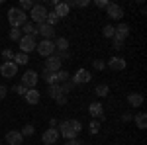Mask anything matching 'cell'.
Listing matches in <instances>:
<instances>
[{
	"label": "cell",
	"mask_w": 147,
	"mask_h": 145,
	"mask_svg": "<svg viewBox=\"0 0 147 145\" xmlns=\"http://www.w3.org/2000/svg\"><path fill=\"white\" fill-rule=\"evenodd\" d=\"M16 73H18V65L14 63V61H4L2 63V67H0V75L4 78H14L16 77Z\"/></svg>",
	"instance_id": "obj_6"
},
{
	"label": "cell",
	"mask_w": 147,
	"mask_h": 145,
	"mask_svg": "<svg viewBox=\"0 0 147 145\" xmlns=\"http://www.w3.org/2000/svg\"><path fill=\"white\" fill-rule=\"evenodd\" d=\"M67 145H84V141H80V139H67Z\"/></svg>",
	"instance_id": "obj_43"
},
{
	"label": "cell",
	"mask_w": 147,
	"mask_h": 145,
	"mask_svg": "<svg viewBox=\"0 0 147 145\" xmlns=\"http://www.w3.org/2000/svg\"><path fill=\"white\" fill-rule=\"evenodd\" d=\"M53 43H55L57 51H69V39L67 37H57Z\"/></svg>",
	"instance_id": "obj_23"
},
{
	"label": "cell",
	"mask_w": 147,
	"mask_h": 145,
	"mask_svg": "<svg viewBox=\"0 0 147 145\" xmlns=\"http://www.w3.org/2000/svg\"><path fill=\"white\" fill-rule=\"evenodd\" d=\"M88 132H90L92 135H96L100 132V122H98V120H92V122L88 123Z\"/></svg>",
	"instance_id": "obj_30"
},
{
	"label": "cell",
	"mask_w": 147,
	"mask_h": 145,
	"mask_svg": "<svg viewBox=\"0 0 147 145\" xmlns=\"http://www.w3.org/2000/svg\"><path fill=\"white\" fill-rule=\"evenodd\" d=\"M4 141H6L8 145H22L24 143V135L20 134V132H16V129H12V132L6 134Z\"/></svg>",
	"instance_id": "obj_14"
},
{
	"label": "cell",
	"mask_w": 147,
	"mask_h": 145,
	"mask_svg": "<svg viewBox=\"0 0 147 145\" xmlns=\"http://www.w3.org/2000/svg\"><path fill=\"white\" fill-rule=\"evenodd\" d=\"M59 137H61V135L57 132V127H47L45 132H43V135H41V139H43L45 145H55Z\"/></svg>",
	"instance_id": "obj_11"
},
{
	"label": "cell",
	"mask_w": 147,
	"mask_h": 145,
	"mask_svg": "<svg viewBox=\"0 0 147 145\" xmlns=\"http://www.w3.org/2000/svg\"><path fill=\"white\" fill-rule=\"evenodd\" d=\"M57 22H59V18H57L55 12H47V18H45V24H47V26H51V28H53Z\"/></svg>",
	"instance_id": "obj_29"
},
{
	"label": "cell",
	"mask_w": 147,
	"mask_h": 145,
	"mask_svg": "<svg viewBox=\"0 0 147 145\" xmlns=\"http://www.w3.org/2000/svg\"><path fill=\"white\" fill-rule=\"evenodd\" d=\"M61 61L57 59V55H51V57H47L45 59V69L47 71H51V73H57V71H61Z\"/></svg>",
	"instance_id": "obj_16"
},
{
	"label": "cell",
	"mask_w": 147,
	"mask_h": 145,
	"mask_svg": "<svg viewBox=\"0 0 147 145\" xmlns=\"http://www.w3.org/2000/svg\"><path fill=\"white\" fill-rule=\"evenodd\" d=\"M2 59H4V61H12V59H14V51H12V49H4V51H2Z\"/></svg>",
	"instance_id": "obj_36"
},
{
	"label": "cell",
	"mask_w": 147,
	"mask_h": 145,
	"mask_svg": "<svg viewBox=\"0 0 147 145\" xmlns=\"http://www.w3.org/2000/svg\"><path fill=\"white\" fill-rule=\"evenodd\" d=\"M24 98H26V102H28V104L35 106V104L39 102V98H41V92H39L37 88H30L28 92H26V96H24Z\"/></svg>",
	"instance_id": "obj_17"
},
{
	"label": "cell",
	"mask_w": 147,
	"mask_h": 145,
	"mask_svg": "<svg viewBox=\"0 0 147 145\" xmlns=\"http://www.w3.org/2000/svg\"><path fill=\"white\" fill-rule=\"evenodd\" d=\"M106 14H108L110 20H122V16H124V8H122L120 4H116V2H110V4L106 6Z\"/></svg>",
	"instance_id": "obj_8"
},
{
	"label": "cell",
	"mask_w": 147,
	"mask_h": 145,
	"mask_svg": "<svg viewBox=\"0 0 147 145\" xmlns=\"http://www.w3.org/2000/svg\"><path fill=\"white\" fill-rule=\"evenodd\" d=\"M20 30H22V35H34V37H37V34H35V24L34 22H26Z\"/></svg>",
	"instance_id": "obj_22"
},
{
	"label": "cell",
	"mask_w": 147,
	"mask_h": 145,
	"mask_svg": "<svg viewBox=\"0 0 147 145\" xmlns=\"http://www.w3.org/2000/svg\"><path fill=\"white\" fill-rule=\"evenodd\" d=\"M49 125H51V127H55V125H57V120H53V118H51V120H49Z\"/></svg>",
	"instance_id": "obj_47"
},
{
	"label": "cell",
	"mask_w": 147,
	"mask_h": 145,
	"mask_svg": "<svg viewBox=\"0 0 147 145\" xmlns=\"http://www.w3.org/2000/svg\"><path fill=\"white\" fill-rule=\"evenodd\" d=\"M51 75H53V73H51V71H47V69H43V73H41V78H43V80H45L47 84H49V78H51Z\"/></svg>",
	"instance_id": "obj_40"
},
{
	"label": "cell",
	"mask_w": 147,
	"mask_h": 145,
	"mask_svg": "<svg viewBox=\"0 0 147 145\" xmlns=\"http://www.w3.org/2000/svg\"><path fill=\"white\" fill-rule=\"evenodd\" d=\"M108 92H110V86H108V84H104V82L94 86V94H96V96H100V98L108 96Z\"/></svg>",
	"instance_id": "obj_24"
},
{
	"label": "cell",
	"mask_w": 147,
	"mask_h": 145,
	"mask_svg": "<svg viewBox=\"0 0 147 145\" xmlns=\"http://www.w3.org/2000/svg\"><path fill=\"white\" fill-rule=\"evenodd\" d=\"M108 4H110L108 0H96V6H98V8H106Z\"/></svg>",
	"instance_id": "obj_45"
},
{
	"label": "cell",
	"mask_w": 147,
	"mask_h": 145,
	"mask_svg": "<svg viewBox=\"0 0 147 145\" xmlns=\"http://www.w3.org/2000/svg\"><path fill=\"white\" fill-rule=\"evenodd\" d=\"M55 55H57V59H59L61 63H63V61H69V59H71V53H69V51H57Z\"/></svg>",
	"instance_id": "obj_35"
},
{
	"label": "cell",
	"mask_w": 147,
	"mask_h": 145,
	"mask_svg": "<svg viewBox=\"0 0 147 145\" xmlns=\"http://www.w3.org/2000/svg\"><path fill=\"white\" fill-rule=\"evenodd\" d=\"M6 16H8V22H10L12 28H22L24 24L28 22V16H26V12H22L20 8H18V6H16V8H10Z\"/></svg>",
	"instance_id": "obj_1"
},
{
	"label": "cell",
	"mask_w": 147,
	"mask_h": 145,
	"mask_svg": "<svg viewBox=\"0 0 147 145\" xmlns=\"http://www.w3.org/2000/svg\"><path fill=\"white\" fill-rule=\"evenodd\" d=\"M69 123H71V127H73V132L79 135L80 132H82V123L79 122V120H69Z\"/></svg>",
	"instance_id": "obj_32"
},
{
	"label": "cell",
	"mask_w": 147,
	"mask_h": 145,
	"mask_svg": "<svg viewBox=\"0 0 147 145\" xmlns=\"http://www.w3.org/2000/svg\"><path fill=\"white\" fill-rule=\"evenodd\" d=\"M35 34L41 35L43 39L53 41V37H55V28H51V26H47V24H37V26H35Z\"/></svg>",
	"instance_id": "obj_7"
},
{
	"label": "cell",
	"mask_w": 147,
	"mask_h": 145,
	"mask_svg": "<svg viewBox=\"0 0 147 145\" xmlns=\"http://www.w3.org/2000/svg\"><path fill=\"white\" fill-rule=\"evenodd\" d=\"M131 120H134V114H131V112H124V114H122V122H131Z\"/></svg>",
	"instance_id": "obj_39"
},
{
	"label": "cell",
	"mask_w": 147,
	"mask_h": 145,
	"mask_svg": "<svg viewBox=\"0 0 147 145\" xmlns=\"http://www.w3.org/2000/svg\"><path fill=\"white\" fill-rule=\"evenodd\" d=\"M131 122H136V125L139 127V129H145V127H147V116H145V112H139V114H136Z\"/></svg>",
	"instance_id": "obj_21"
},
{
	"label": "cell",
	"mask_w": 147,
	"mask_h": 145,
	"mask_svg": "<svg viewBox=\"0 0 147 145\" xmlns=\"http://www.w3.org/2000/svg\"><path fill=\"white\" fill-rule=\"evenodd\" d=\"M6 94H8L6 84H0V100H4V98H6Z\"/></svg>",
	"instance_id": "obj_41"
},
{
	"label": "cell",
	"mask_w": 147,
	"mask_h": 145,
	"mask_svg": "<svg viewBox=\"0 0 147 145\" xmlns=\"http://www.w3.org/2000/svg\"><path fill=\"white\" fill-rule=\"evenodd\" d=\"M65 4H67L69 8H75V6H77V0H67Z\"/></svg>",
	"instance_id": "obj_46"
},
{
	"label": "cell",
	"mask_w": 147,
	"mask_h": 145,
	"mask_svg": "<svg viewBox=\"0 0 147 145\" xmlns=\"http://www.w3.org/2000/svg\"><path fill=\"white\" fill-rule=\"evenodd\" d=\"M34 4L35 2H32V0H20V6H18V8H20L22 12H30L32 8H34Z\"/></svg>",
	"instance_id": "obj_27"
},
{
	"label": "cell",
	"mask_w": 147,
	"mask_h": 145,
	"mask_svg": "<svg viewBox=\"0 0 147 145\" xmlns=\"http://www.w3.org/2000/svg\"><path fill=\"white\" fill-rule=\"evenodd\" d=\"M53 12L57 14V18L61 20V18H65V16H69V12H71V8H69L67 4H65V2H59V4L55 6V10H53Z\"/></svg>",
	"instance_id": "obj_20"
},
{
	"label": "cell",
	"mask_w": 147,
	"mask_h": 145,
	"mask_svg": "<svg viewBox=\"0 0 147 145\" xmlns=\"http://www.w3.org/2000/svg\"><path fill=\"white\" fill-rule=\"evenodd\" d=\"M14 92H16V94H20V96H26L28 88H26L24 84H16V86H14Z\"/></svg>",
	"instance_id": "obj_37"
},
{
	"label": "cell",
	"mask_w": 147,
	"mask_h": 145,
	"mask_svg": "<svg viewBox=\"0 0 147 145\" xmlns=\"http://www.w3.org/2000/svg\"><path fill=\"white\" fill-rule=\"evenodd\" d=\"M92 69H94V71H104V69H106V63H104L102 59H94V61H92Z\"/></svg>",
	"instance_id": "obj_34"
},
{
	"label": "cell",
	"mask_w": 147,
	"mask_h": 145,
	"mask_svg": "<svg viewBox=\"0 0 147 145\" xmlns=\"http://www.w3.org/2000/svg\"><path fill=\"white\" fill-rule=\"evenodd\" d=\"M88 4H90V0H79V2H77V6H79V8H86Z\"/></svg>",
	"instance_id": "obj_44"
},
{
	"label": "cell",
	"mask_w": 147,
	"mask_h": 145,
	"mask_svg": "<svg viewBox=\"0 0 147 145\" xmlns=\"http://www.w3.org/2000/svg\"><path fill=\"white\" fill-rule=\"evenodd\" d=\"M127 104H129L131 108H139V106L143 104V96L137 94V92H131V94H127Z\"/></svg>",
	"instance_id": "obj_18"
},
{
	"label": "cell",
	"mask_w": 147,
	"mask_h": 145,
	"mask_svg": "<svg viewBox=\"0 0 147 145\" xmlns=\"http://www.w3.org/2000/svg\"><path fill=\"white\" fill-rule=\"evenodd\" d=\"M129 35V26L124 22H120L116 28H114V39H120V41H125V37Z\"/></svg>",
	"instance_id": "obj_12"
},
{
	"label": "cell",
	"mask_w": 147,
	"mask_h": 145,
	"mask_svg": "<svg viewBox=\"0 0 147 145\" xmlns=\"http://www.w3.org/2000/svg\"><path fill=\"white\" fill-rule=\"evenodd\" d=\"M35 51L39 53V57H51L55 55V43L53 41H49V39H41L39 43L35 45Z\"/></svg>",
	"instance_id": "obj_3"
},
{
	"label": "cell",
	"mask_w": 147,
	"mask_h": 145,
	"mask_svg": "<svg viewBox=\"0 0 147 145\" xmlns=\"http://www.w3.org/2000/svg\"><path fill=\"white\" fill-rule=\"evenodd\" d=\"M0 145H2V139H0Z\"/></svg>",
	"instance_id": "obj_48"
},
{
	"label": "cell",
	"mask_w": 147,
	"mask_h": 145,
	"mask_svg": "<svg viewBox=\"0 0 147 145\" xmlns=\"http://www.w3.org/2000/svg\"><path fill=\"white\" fill-rule=\"evenodd\" d=\"M102 34H104V37H110V39H114V26L106 24V26H104V30H102Z\"/></svg>",
	"instance_id": "obj_33"
},
{
	"label": "cell",
	"mask_w": 147,
	"mask_h": 145,
	"mask_svg": "<svg viewBox=\"0 0 147 145\" xmlns=\"http://www.w3.org/2000/svg\"><path fill=\"white\" fill-rule=\"evenodd\" d=\"M20 134H22L24 137H30V135H34V134H35V127L32 125V123H26L22 129H20Z\"/></svg>",
	"instance_id": "obj_26"
},
{
	"label": "cell",
	"mask_w": 147,
	"mask_h": 145,
	"mask_svg": "<svg viewBox=\"0 0 147 145\" xmlns=\"http://www.w3.org/2000/svg\"><path fill=\"white\" fill-rule=\"evenodd\" d=\"M55 100H57V104H59V106H65V104H67V96H65V94H61L59 98H55Z\"/></svg>",
	"instance_id": "obj_42"
},
{
	"label": "cell",
	"mask_w": 147,
	"mask_h": 145,
	"mask_svg": "<svg viewBox=\"0 0 147 145\" xmlns=\"http://www.w3.org/2000/svg\"><path fill=\"white\" fill-rule=\"evenodd\" d=\"M37 80H39V75H37L35 71H32V69H28L22 75V82H20V84H24L26 88L30 90V88H35V86H37Z\"/></svg>",
	"instance_id": "obj_5"
},
{
	"label": "cell",
	"mask_w": 147,
	"mask_h": 145,
	"mask_svg": "<svg viewBox=\"0 0 147 145\" xmlns=\"http://www.w3.org/2000/svg\"><path fill=\"white\" fill-rule=\"evenodd\" d=\"M106 67L112 69V71H124L125 69V59H122V57H112V59H108Z\"/></svg>",
	"instance_id": "obj_15"
},
{
	"label": "cell",
	"mask_w": 147,
	"mask_h": 145,
	"mask_svg": "<svg viewBox=\"0 0 147 145\" xmlns=\"http://www.w3.org/2000/svg\"><path fill=\"white\" fill-rule=\"evenodd\" d=\"M57 132H59L61 137H65V139H75V137H77V134L73 132V127H71L69 120H65V122L59 123V125H57Z\"/></svg>",
	"instance_id": "obj_10"
},
{
	"label": "cell",
	"mask_w": 147,
	"mask_h": 145,
	"mask_svg": "<svg viewBox=\"0 0 147 145\" xmlns=\"http://www.w3.org/2000/svg\"><path fill=\"white\" fill-rule=\"evenodd\" d=\"M61 88H63V94L67 96V94H69V92H71L73 88H77V84H75V82H73L71 78H69L67 82H63V84H61Z\"/></svg>",
	"instance_id": "obj_28"
},
{
	"label": "cell",
	"mask_w": 147,
	"mask_h": 145,
	"mask_svg": "<svg viewBox=\"0 0 147 145\" xmlns=\"http://www.w3.org/2000/svg\"><path fill=\"white\" fill-rule=\"evenodd\" d=\"M61 94H63L61 84H49V86H47V96H49V98H53V100H55V98L61 96Z\"/></svg>",
	"instance_id": "obj_19"
},
{
	"label": "cell",
	"mask_w": 147,
	"mask_h": 145,
	"mask_svg": "<svg viewBox=\"0 0 147 145\" xmlns=\"http://www.w3.org/2000/svg\"><path fill=\"white\" fill-rule=\"evenodd\" d=\"M20 37H22V30H20V28H12L10 30V39L12 41H20Z\"/></svg>",
	"instance_id": "obj_31"
},
{
	"label": "cell",
	"mask_w": 147,
	"mask_h": 145,
	"mask_svg": "<svg viewBox=\"0 0 147 145\" xmlns=\"http://www.w3.org/2000/svg\"><path fill=\"white\" fill-rule=\"evenodd\" d=\"M18 43H20V51H22V53H26V55H30V53L35 49L37 41H35L34 35H22Z\"/></svg>",
	"instance_id": "obj_4"
},
{
	"label": "cell",
	"mask_w": 147,
	"mask_h": 145,
	"mask_svg": "<svg viewBox=\"0 0 147 145\" xmlns=\"http://www.w3.org/2000/svg\"><path fill=\"white\" fill-rule=\"evenodd\" d=\"M88 114L100 122V120H104V106L100 102H92V104H88Z\"/></svg>",
	"instance_id": "obj_13"
},
{
	"label": "cell",
	"mask_w": 147,
	"mask_h": 145,
	"mask_svg": "<svg viewBox=\"0 0 147 145\" xmlns=\"http://www.w3.org/2000/svg\"><path fill=\"white\" fill-rule=\"evenodd\" d=\"M92 80V75L88 69H79L77 73H75V77H73V82L79 86V84H86V82H90Z\"/></svg>",
	"instance_id": "obj_9"
},
{
	"label": "cell",
	"mask_w": 147,
	"mask_h": 145,
	"mask_svg": "<svg viewBox=\"0 0 147 145\" xmlns=\"http://www.w3.org/2000/svg\"><path fill=\"white\" fill-rule=\"evenodd\" d=\"M30 18L32 22L37 26V24H45V18H47V8L45 4H34V8L30 10Z\"/></svg>",
	"instance_id": "obj_2"
},
{
	"label": "cell",
	"mask_w": 147,
	"mask_h": 145,
	"mask_svg": "<svg viewBox=\"0 0 147 145\" xmlns=\"http://www.w3.org/2000/svg\"><path fill=\"white\" fill-rule=\"evenodd\" d=\"M12 61H14V63L20 67V65H28V63H30V57L20 51V53H16V55H14V59H12Z\"/></svg>",
	"instance_id": "obj_25"
},
{
	"label": "cell",
	"mask_w": 147,
	"mask_h": 145,
	"mask_svg": "<svg viewBox=\"0 0 147 145\" xmlns=\"http://www.w3.org/2000/svg\"><path fill=\"white\" fill-rule=\"evenodd\" d=\"M112 49L122 51V49H124V41H120V39H112Z\"/></svg>",
	"instance_id": "obj_38"
}]
</instances>
